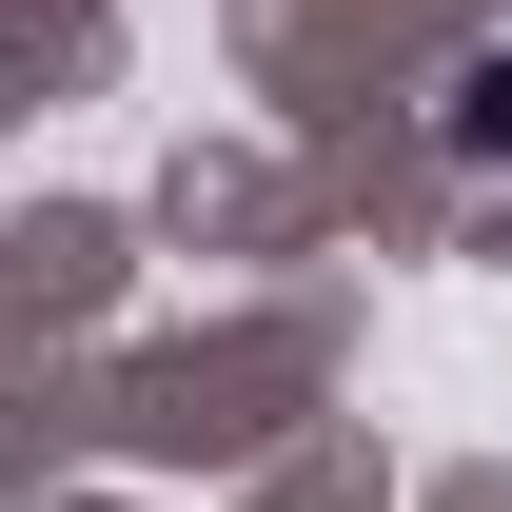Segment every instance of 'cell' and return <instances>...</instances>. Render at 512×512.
I'll return each instance as SVG.
<instances>
[{
  "label": "cell",
  "instance_id": "1",
  "mask_svg": "<svg viewBox=\"0 0 512 512\" xmlns=\"http://www.w3.org/2000/svg\"><path fill=\"white\" fill-rule=\"evenodd\" d=\"M453 158H512V40H493V60H453Z\"/></svg>",
  "mask_w": 512,
  "mask_h": 512
}]
</instances>
